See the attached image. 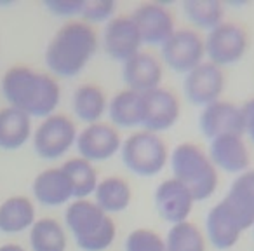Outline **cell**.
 Listing matches in <instances>:
<instances>
[{"mask_svg":"<svg viewBox=\"0 0 254 251\" xmlns=\"http://www.w3.org/2000/svg\"><path fill=\"white\" fill-rule=\"evenodd\" d=\"M2 94L9 106L28 117H46L56 113L61 99V87L51 74L18 65L2 77Z\"/></svg>","mask_w":254,"mask_h":251,"instance_id":"6da1fadb","label":"cell"},{"mask_svg":"<svg viewBox=\"0 0 254 251\" xmlns=\"http://www.w3.org/2000/svg\"><path fill=\"white\" fill-rule=\"evenodd\" d=\"M99 39L91 25L68 21L58 30L46 47V65L56 77H77L96 56Z\"/></svg>","mask_w":254,"mask_h":251,"instance_id":"7a4b0ae2","label":"cell"},{"mask_svg":"<svg viewBox=\"0 0 254 251\" xmlns=\"http://www.w3.org/2000/svg\"><path fill=\"white\" fill-rule=\"evenodd\" d=\"M64 223L84 251H106L117 236V223L91 199H73L64 211Z\"/></svg>","mask_w":254,"mask_h":251,"instance_id":"3957f363","label":"cell"},{"mask_svg":"<svg viewBox=\"0 0 254 251\" xmlns=\"http://www.w3.org/2000/svg\"><path fill=\"white\" fill-rule=\"evenodd\" d=\"M169 164L173 178L181 181L191 192L195 202L214 195L219 181L218 169L209 154L197 143H178L173 154H169Z\"/></svg>","mask_w":254,"mask_h":251,"instance_id":"277c9868","label":"cell"},{"mask_svg":"<svg viewBox=\"0 0 254 251\" xmlns=\"http://www.w3.org/2000/svg\"><path fill=\"white\" fill-rule=\"evenodd\" d=\"M119 154L124 166L138 176H155L169 163V149L164 138L145 129L124 138Z\"/></svg>","mask_w":254,"mask_h":251,"instance_id":"5b68a950","label":"cell"},{"mask_svg":"<svg viewBox=\"0 0 254 251\" xmlns=\"http://www.w3.org/2000/svg\"><path fill=\"white\" fill-rule=\"evenodd\" d=\"M78 129L64 113H53L42 119L33 131V149L37 156L47 161L63 157L77 142Z\"/></svg>","mask_w":254,"mask_h":251,"instance_id":"8992f818","label":"cell"},{"mask_svg":"<svg viewBox=\"0 0 254 251\" xmlns=\"http://www.w3.org/2000/svg\"><path fill=\"white\" fill-rule=\"evenodd\" d=\"M249 37L244 26L233 21H223L209 30L204 37L205 60L218 67H228L240 61L247 53Z\"/></svg>","mask_w":254,"mask_h":251,"instance_id":"52a82bcc","label":"cell"},{"mask_svg":"<svg viewBox=\"0 0 254 251\" xmlns=\"http://www.w3.org/2000/svg\"><path fill=\"white\" fill-rule=\"evenodd\" d=\"M160 61L176 74H188L205 61L204 37L195 28H176L160 46Z\"/></svg>","mask_w":254,"mask_h":251,"instance_id":"ba28073f","label":"cell"},{"mask_svg":"<svg viewBox=\"0 0 254 251\" xmlns=\"http://www.w3.org/2000/svg\"><path fill=\"white\" fill-rule=\"evenodd\" d=\"M181 115L180 98L166 87H157L139 94V126L145 131L157 133L174 128Z\"/></svg>","mask_w":254,"mask_h":251,"instance_id":"9c48e42d","label":"cell"},{"mask_svg":"<svg viewBox=\"0 0 254 251\" xmlns=\"http://www.w3.org/2000/svg\"><path fill=\"white\" fill-rule=\"evenodd\" d=\"M226 85L225 70L211 61H202L198 67L185 74L183 94L187 101L197 106H207L221 99Z\"/></svg>","mask_w":254,"mask_h":251,"instance_id":"30bf717a","label":"cell"},{"mask_svg":"<svg viewBox=\"0 0 254 251\" xmlns=\"http://www.w3.org/2000/svg\"><path fill=\"white\" fill-rule=\"evenodd\" d=\"M122 140L124 138L115 126L101 120V122L84 126L78 131L75 147H77L78 157L94 164L115 157L120 152Z\"/></svg>","mask_w":254,"mask_h":251,"instance_id":"8fae6325","label":"cell"},{"mask_svg":"<svg viewBox=\"0 0 254 251\" xmlns=\"http://www.w3.org/2000/svg\"><path fill=\"white\" fill-rule=\"evenodd\" d=\"M143 40L131 14H115L103 28V49L106 56L124 63L141 51Z\"/></svg>","mask_w":254,"mask_h":251,"instance_id":"7c38bea8","label":"cell"},{"mask_svg":"<svg viewBox=\"0 0 254 251\" xmlns=\"http://www.w3.org/2000/svg\"><path fill=\"white\" fill-rule=\"evenodd\" d=\"M131 18L146 46L160 47L176 30L173 12L159 2H143L132 11Z\"/></svg>","mask_w":254,"mask_h":251,"instance_id":"4fadbf2b","label":"cell"},{"mask_svg":"<svg viewBox=\"0 0 254 251\" xmlns=\"http://www.w3.org/2000/svg\"><path fill=\"white\" fill-rule=\"evenodd\" d=\"M198 128L209 142L225 135L244 136L242 110L233 101L218 99L202 108L198 115Z\"/></svg>","mask_w":254,"mask_h":251,"instance_id":"5bb4252c","label":"cell"},{"mask_svg":"<svg viewBox=\"0 0 254 251\" xmlns=\"http://www.w3.org/2000/svg\"><path fill=\"white\" fill-rule=\"evenodd\" d=\"M155 209L171 225L188 220L193 209L195 199L191 192L176 178H166L157 185L153 192Z\"/></svg>","mask_w":254,"mask_h":251,"instance_id":"9a60e30c","label":"cell"},{"mask_svg":"<svg viewBox=\"0 0 254 251\" xmlns=\"http://www.w3.org/2000/svg\"><path fill=\"white\" fill-rule=\"evenodd\" d=\"M162 79V61L148 51H139L122 63V81L126 84V89H131L139 94L160 87Z\"/></svg>","mask_w":254,"mask_h":251,"instance_id":"2e32d148","label":"cell"},{"mask_svg":"<svg viewBox=\"0 0 254 251\" xmlns=\"http://www.w3.org/2000/svg\"><path fill=\"white\" fill-rule=\"evenodd\" d=\"M207 154L218 171L237 176L251 167V152L242 135H225L211 140Z\"/></svg>","mask_w":254,"mask_h":251,"instance_id":"e0dca14e","label":"cell"},{"mask_svg":"<svg viewBox=\"0 0 254 251\" xmlns=\"http://www.w3.org/2000/svg\"><path fill=\"white\" fill-rule=\"evenodd\" d=\"M221 202L242 230L254 225V167L237 174Z\"/></svg>","mask_w":254,"mask_h":251,"instance_id":"ac0fdd59","label":"cell"},{"mask_svg":"<svg viewBox=\"0 0 254 251\" xmlns=\"http://www.w3.org/2000/svg\"><path fill=\"white\" fill-rule=\"evenodd\" d=\"M35 199L44 206L56 208L73 201V185L63 167H47L35 176L32 185Z\"/></svg>","mask_w":254,"mask_h":251,"instance_id":"d6986e66","label":"cell"},{"mask_svg":"<svg viewBox=\"0 0 254 251\" xmlns=\"http://www.w3.org/2000/svg\"><path fill=\"white\" fill-rule=\"evenodd\" d=\"M244 230L237 225L223 202H216L205 215V239L218 250H230L239 243Z\"/></svg>","mask_w":254,"mask_h":251,"instance_id":"ffe728a7","label":"cell"},{"mask_svg":"<svg viewBox=\"0 0 254 251\" xmlns=\"http://www.w3.org/2000/svg\"><path fill=\"white\" fill-rule=\"evenodd\" d=\"M106 108H108V96L98 84L85 82L78 85L71 94V110L78 120L85 122V126L101 122L103 117L106 115Z\"/></svg>","mask_w":254,"mask_h":251,"instance_id":"44dd1931","label":"cell"},{"mask_svg":"<svg viewBox=\"0 0 254 251\" xmlns=\"http://www.w3.org/2000/svg\"><path fill=\"white\" fill-rule=\"evenodd\" d=\"M94 202L108 215L122 213L132 202V188L122 176H105L98 181L94 190Z\"/></svg>","mask_w":254,"mask_h":251,"instance_id":"7402d4cb","label":"cell"},{"mask_svg":"<svg viewBox=\"0 0 254 251\" xmlns=\"http://www.w3.org/2000/svg\"><path fill=\"white\" fill-rule=\"evenodd\" d=\"M32 136V117L12 106L0 110V149L18 150Z\"/></svg>","mask_w":254,"mask_h":251,"instance_id":"603a6c76","label":"cell"},{"mask_svg":"<svg viewBox=\"0 0 254 251\" xmlns=\"http://www.w3.org/2000/svg\"><path fill=\"white\" fill-rule=\"evenodd\" d=\"M35 206L25 195H12L0 204V232L19 234L35 223Z\"/></svg>","mask_w":254,"mask_h":251,"instance_id":"cb8c5ba5","label":"cell"},{"mask_svg":"<svg viewBox=\"0 0 254 251\" xmlns=\"http://www.w3.org/2000/svg\"><path fill=\"white\" fill-rule=\"evenodd\" d=\"M106 115L117 129H132L139 126V92L122 89L108 98Z\"/></svg>","mask_w":254,"mask_h":251,"instance_id":"d4e9b609","label":"cell"},{"mask_svg":"<svg viewBox=\"0 0 254 251\" xmlns=\"http://www.w3.org/2000/svg\"><path fill=\"white\" fill-rule=\"evenodd\" d=\"M68 237L64 227L56 218L44 216L30 229V246L33 251H66Z\"/></svg>","mask_w":254,"mask_h":251,"instance_id":"484cf974","label":"cell"},{"mask_svg":"<svg viewBox=\"0 0 254 251\" xmlns=\"http://www.w3.org/2000/svg\"><path fill=\"white\" fill-rule=\"evenodd\" d=\"M183 11L197 32H209L225 21V7L221 0H185Z\"/></svg>","mask_w":254,"mask_h":251,"instance_id":"4316f807","label":"cell"},{"mask_svg":"<svg viewBox=\"0 0 254 251\" xmlns=\"http://www.w3.org/2000/svg\"><path fill=\"white\" fill-rule=\"evenodd\" d=\"M164 239L169 251H205V234L190 220L171 225Z\"/></svg>","mask_w":254,"mask_h":251,"instance_id":"83f0119b","label":"cell"},{"mask_svg":"<svg viewBox=\"0 0 254 251\" xmlns=\"http://www.w3.org/2000/svg\"><path fill=\"white\" fill-rule=\"evenodd\" d=\"M61 167L70 176L75 199H89V195L94 194L96 185L99 181L94 164L82 157H73V159H68Z\"/></svg>","mask_w":254,"mask_h":251,"instance_id":"f1b7e54d","label":"cell"},{"mask_svg":"<svg viewBox=\"0 0 254 251\" xmlns=\"http://www.w3.org/2000/svg\"><path fill=\"white\" fill-rule=\"evenodd\" d=\"M126 251H169L167 250L166 239L159 232L152 229H134L127 234L126 243H124Z\"/></svg>","mask_w":254,"mask_h":251,"instance_id":"f546056e","label":"cell"},{"mask_svg":"<svg viewBox=\"0 0 254 251\" xmlns=\"http://www.w3.org/2000/svg\"><path fill=\"white\" fill-rule=\"evenodd\" d=\"M115 0H84V7L80 12V21L87 25L94 23H108L115 16Z\"/></svg>","mask_w":254,"mask_h":251,"instance_id":"4dcf8cb0","label":"cell"},{"mask_svg":"<svg viewBox=\"0 0 254 251\" xmlns=\"http://www.w3.org/2000/svg\"><path fill=\"white\" fill-rule=\"evenodd\" d=\"M46 7L60 18H73L80 16L84 0H46Z\"/></svg>","mask_w":254,"mask_h":251,"instance_id":"1f68e13d","label":"cell"},{"mask_svg":"<svg viewBox=\"0 0 254 251\" xmlns=\"http://www.w3.org/2000/svg\"><path fill=\"white\" fill-rule=\"evenodd\" d=\"M242 110V122H244V136L254 143V98H249L240 106Z\"/></svg>","mask_w":254,"mask_h":251,"instance_id":"d6a6232c","label":"cell"},{"mask_svg":"<svg viewBox=\"0 0 254 251\" xmlns=\"http://www.w3.org/2000/svg\"><path fill=\"white\" fill-rule=\"evenodd\" d=\"M0 251H26V250L19 246V244H4V246H0Z\"/></svg>","mask_w":254,"mask_h":251,"instance_id":"836d02e7","label":"cell"},{"mask_svg":"<svg viewBox=\"0 0 254 251\" xmlns=\"http://www.w3.org/2000/svg\"><path fill=\"white\" fill-rule=\"evenodd\" d=\"M253 229H254V225H253Z\"/></svg>","mask_w":254,"mask_h":251,"instance_id":"e575fe53","label":"cell"}]
</instances>
